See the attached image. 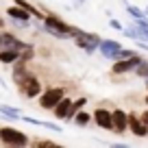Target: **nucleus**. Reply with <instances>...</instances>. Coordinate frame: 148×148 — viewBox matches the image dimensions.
Masks as SVG:
<instances>
[{
  "label": "nucleus",
  "instance_id": "obj_10",
  "mask_svg": "<svg viewBox=\"0 0 148 148\" xmlns=\"http://www.w3.org/2000/svg\"><path fill=\"white\" fill-rule=\"evenodd\" d=\"M70 105H72V100L63 96L55 107H52V113H55L57 120H68V118H70Z\"/></svg>",
  "mask_w": 148,
  "mask_h": 148
},
{
  "label": "nucleus",
  "instance_id": "obj_4",
  "mask_svg": "<svg viewBox=\"0 0 148 148\" xmlns=\"http://www.w3.org/2000/svg\"><path fill=\"white\" fill-rule=\"evenodd\" d=\"M63 96H65V94H63V89H61V87H50L48 92L42 94V98H39V107H42V109H50L52 111V107H55Z\"/></svg>",
  "mask_w": 148,
  "mask_h": 148
},
{
  "label": "nucleus",
  "instance_id": "obj_24",
  "mask_svg": "<svg viewBox=\"0 0 148 148\" xmlns=\"http://www.w3.org/2000/svg\"><path fill=\"white\" fill-rule=\"evenodd\" d=\"M142 120H144V122H146V124H148V109H146V111H144V113H142Z\"/></svg>",
  "mask_w": 148,
  "mask_h": 148
},
{
  "label": "nucleus",
  "instance_id": "obj_25",
  "mask_svg": "<svg viewBox=\"0 0 148 148\" xmlns=\"http://www.w3.org/2000/svg\"><path fill=\"white\" fill-rule=\"evenodd\" d=\"M144 13H146V15H148V7H146V9H144Z\"/></svg>",
  "mask_w": 148,
  "mask_h": 148
},
{
  "label": "nucleus",
  "instance_id": "obj_20",
  "mask_svg": "<svg viewBox=\"0 0 148 148\" xmlns=\"http://www.w3.org/2000/svg\"><path fill=\"white\" fill-rule=\"evenodd\" d=\"M135 50H124V48H120V52H118V59H126V57H133ZM116 59V61H118Z\"/></svg>",
  "mask_w": 148,
  "mask_h": 148
},
{
  "label": "nucleus",
  "instance_id": "obj_8",
  "mask_svg": "<svg viewBox=\"0 0 148 148\" xmlns=\"http://www.w3.org/2000/svg\"><path fill=\"white\" fill-rule=\"evenodd\" d=\"M129 129L133 131V135H137V137H148V124L137 116H129Z\"/></svg>",
  "mask_w": 148,
  "mask_h": 148
},
{
  "label": "nucleus",
  "instance_id": "obj_17",
  "mask_svg": "<svg viewBox=\"0 0 148 148\" xmlns=\"http://www.w3.org/2000/svg\"><path fill=\"white\" fill-rule=\"evenodd\" d=\"M85 102H87V98H76V100L70 105V118H68V120H72V116L76 113V111H81V107H83Z\"/></svg>",
  "mask_w": 148,
  "mask_h": 148
},
{
  "label": "nucleus",
  "instance_id": "obj_15",
  "mask_svg": "<svg viewBox=\"0 0 148 148\" xmlns=\"http://www.w3.org/2000/svg\"><path fill=\"white\" fill-rule=\"evenodd\" d=\"M0 113L7 116V118H11V120H20V116H22L20 109H13V107H7V105H0Z\"/></svg>",
  "mask_w": 148,
  "mask_h": 148
},
{
  "label": "nucleus",
  "instance_id": "obj_11",
  "mask_svg": "<svg viewBox=\"0 0 148 148\" xmlns=\"http://www.w3.org/2000/svg\"><path fill=\"white\" fill-rule=\"evenodd\" d=\"M0 39H2V48H11V50H22L26 44L20 42L13 33H0Z\"/></svg>",
  "mask_w": 148,
  "mask_h": 148
},
{
  "label": "nucleus",
  "instance_id": "obj_6",
  "mask_svg": "<svg viewBox=\"0 0 148 148\" xmlns=\"http://www.w3.org/2000/svg\"><path fill=\"white\" fill-rule=\"evenodd\" d=\"M120 48H122V44L116 42V39H100V44H98V50H100L102 57H107V59H118Z\"/></svg>",
  "mask_w": 148,
  "mask_h": 148
},
{
  "label": "nucleus",
  "instance_id": "obj_19",
  "mask_svg": "<svg viewBox=\"0 0 148 148\" xmlns=\"http://www.w3.org/2000/svg\"><path fill=\"white\" fill-rule=\"evenodd\" d=\"M124 7H126V11H129L133 18H144V15H146L142 9H139V7H135V5H129V2H124Z\"/></svg>",
  "mask_w": 148,
  "mask_h": 148
},
{
  "label": "nucleus",
  "instance_id": "obj_22",
  "mask_svg": "<svg viewBox=\"0 0 148 148\" xmlns=\"http://www.w3.org/2000/svg\"><path fill=\"white\" fill-rule=\"evenodd\" d=\"M35 146H39V148H55L57 144L55 142H35Z\"/></svg>",
  "mask_w": 148,
  "mask_h": 148
},
{
  "label": "nucleus",
  "instance_id": "obj_1",
  "mask_svg": "<svg viewBox=\"0 0 148 148\" xmlns=\"http://www.w3.org/2000/svg\"><path fill=\"white\" fill-rule=\"evenodd\" d=\"M0 142L7 144V146H26L28 137H26V133L13 129V126H2L0 129Z\"/></svg>",
  "mask_w": 148,
  "mask_h": 148
},
{
  "label": "nucleus",
  "instance_id": "obj_2",
  "mask_svg": "<svg viewBox=\"0 0 148 148\" xmlns=\"http://www.w3.org/2000/svg\"><path fill=\"white\" fill-rule=\"evenodd\" d=\"M18 89L24 94V96L35 98V96H39V94H42V83H39V79H37V76H31V74L26 72L22 79L18 81Z\"/></svg>",
  "mask_w": 148,
  "mask_h": 148
},
{
  "label": "nucleus",
  "instance_id": "obj_26",
  "mask_svg": "<svg viewBox=\"0 0 148 148\" xmlns=\"http://www.w3.org/2000/svg\"><path fill=\"white\" fill-rule=\"evenodd\" d=\"M0 48H2V39H0Z\"/></svg>",
  "mask_w": 148,
  "mask_h": 148
},
{
  "label": "nucleus",
  "instance_id": "obj_12",
  "mask_svg": "<svg viewBox=\"0 0 148 148\" xmlns=\"http://www.w3.org/2000/svg\"><path fill=\"white\" fill-rule=\"evenodd\" d=\"M7 15H9V18H13V20H24V22H28V20H31V13H28L26 9H22L20 5H15V2H13V7H9V9H7Z\"/></svg>",
  "mask_w": 148,
  "mask_h": 148
},
{
  "label": "nucleus",
  "instance_id": "obj_21",
  "mask_svg": "<svg viewBox=\"0 0 148 148\" xmlns=\"http://www.w3.org/2000/svg\"><path fill=\"white\" fill-rule=\"evenodd\" d=\"M42 126H46L48 131H55V133H61V126L52 124V122H42Z\"/></svg>",
  "mask_w": 148,
  "mask_h": 148
},
{
  "label": "nucleus",
  "instance_id": "obj_7",
  "mask_svg": "<svg viewBox=\"0 0 148 148\" xmlns=\"http://www.w3.org/2000/svg\"><path fill=\"white\" fill-rule=\"evenodd\" d=\"M111 131H116V133H124L129 129V116H126L122 109H116L111 111Z\"/></svg>",
  "mask_w": 148,
  "mask_h": 148
},
{
  "label": "nucleus",
  "instance_id": "obj_27",
  "mask_svg": "<svg viewBox=\"0 0 148 148\" xmlns=\"http://www.w3.org/2000/svg\"><path fill=\"white\" fill-rule=\"evenodd\" d=\"M146 105H148V96H146Z\"/></svg>",
  "mask_w": 148,
  "mask_h": 148
},
{
  "label": "nucleus",
  "instance_id": "obj_23",
  "mask_svg": "<svg viewBox=\"0 0 148 148\" xmlns=\"http://www.w3.org/2000/svg\"><path fill=\"white\" fill-rule=\"evenodd\" d=\"M109 26H111V28H116V31H122V28H124L120 22H118V20H111V22H109Z\"/></svg>",
  "mask_w": 148,
  "mask_h": 148
},
{
  "label": "nucleus",
  "instance_id": "obj_16",
  "mask_svg": "<svg viewBox=\"0 0 148 148\" xmlns=\"http://www.w3.org/2000/svg\"><path fill=\"white\" fill-rule=\"evenodd\" d=\"M133 72L135 74H137V76H142V79H148V61H139V63H137V68H135L133 70Z\"/></svg>",
  "mask_w": 148,
  "mask_h": 148
},
{
  "label": "nucleus",
  "instance_id": "obj_14",
  "mask_svg": "<svg viewBox=\"0 0 148 148\" xmlns=\"http://www.w3.org/2000/svg\"><path fill=\"white\" fill-rule=\"evenodd\" d=\"M72 120H74V124H79V126H87L89 120H92V116H89L87 111H76L72 116Z\"/></svg>",
  "mask_w": 148,
  "mask_h": 148
},
{
  "label": "nucleus",
  "instance_id": "obj_9",
  "mask_svg": "<svg viewBox=\"0 0 148 148\" xmlns=\"http://www.w3.org/2000/svg\"><path fill=\"white\" fill-rule=\"evenodd\" d=\"M92 118H94V122H96L98 126H100V129H107V131H111V111H107V109H96L92 113Z\"/></svg>",
  "mask_w": 148,
  "mask_h": 148
},
{
  "label": "nucleus",
  "instance_id": "obj_18",
  "mask_svg": "<svg viewBox=\"0 0 148 148\" xmlns=\"http://www.w3.org/2000/svg\"><path fill=\"white\" fill-rule=\"evenodd\" d=\"M120 33H122L124 37H131V39H135V42H137L139 35H142V31H139V28H122Z\"/></svg>",
  "mask_w": 148,
  "mask_h": 148
},
{
  "label": "nucleus",
  "instance_id": "obj_5",
  "mask_svg": "<svg viewBox=\"0 0 148 148\" xmlns=\"http://www.w3.org/2000/svg\"><path fill=\"white\" fill-rule=\"evenodd\" d=\"M139 61H142V57H139V55L126 57V59H118L116 63L111 65V72H113V74H126V72H131V70L137 68Z\"/></svg>",
  "mask_w": 148,
  "mask_h": 148
},
{
  "label": "nucleus",
  "instance_id": "obj_3",
  "mask_svg": "<svg viewBox=\"0 0 148 148\" xmlns=\"http://www.w3.org/2000/svg\"><path fill=\"white\" fill-rule=\"evenodd\" d=\"M74 44L79 48H83L87 55H92V52L98 50V44H100V37L94 35V33H85V31H79L76 35H74Z\"/></svg>",
  "mask_w": 148,
  "mask_h": 148
},
{
  "label": "nucleus",
  "instance_id": "obj_13",
  "mask_svg": "<svg viewBox=\"0 0 148 148\" xmlns=\"http://www.w3.org/2000/svg\"><path fill=\"white\" fill-rule=\"evenodd\" d=\"M20 59V50H11V48H0V61L2 63H13Z\"/></svg>",
  "mask_w": 148,
  "mask_h": 148
}]
</instances>
